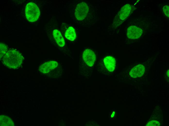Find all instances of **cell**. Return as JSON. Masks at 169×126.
Here are the masks:
<instances>
[{
    "mask_svg": "<svg viewBox=\"0 0 169 126\" xmlns=\"http://www.w3.org/2000/svg\"><path fill=\"white\" fill-rule=\"evenodd\" d=\"M2 59L4 64L6 66L11 68L16 69L22 64L23 57L19 52L11 50L7 51Z\"/></svg>",
    "mask_w": 169,
    "mask_h": 126,
    "instance_id": "obj_1",
    "label": "cell"
},
{
    "mask_svg": "<svg viewBox=\"0 0 169 126\" xmlns=\"http://www.w3.org/2000/svg\"><path fill=\"white\" fill-rule=\"evenodd\" d=\"M131 9V6L129 4L123 6L114 18L112 24L113 27L116 28L122 24L129 16Z\"/></svg>",
    "mask_w": 169,
    "mask_h": 126,
    "instance_id": "obj_2",
    "label": "cell"
},
{
    "mask_svg": "<svg viewBox=\"0 0 169 126\" xmlns=\"http://www.w3.org/2000/svg\"><path fill=\"white\" fill-rule=\"evenodd\" d=\"M25 13L27 19L31 22L36 21L40 15L39 8L33 2H30L27 4Z\"/></svg>",
    "mask_w": 169,
    "mask_h": 126,
    "instance_id": "obj_3",
    "label": "cell"
},
{
    "mask_svg": "<svg viewBox=\"0 0 169 126\" xmlns=\"http://www.w3.org/2000/svg\"><path fill=\"white\" fill-rule=\"evenodd\" d=\"M89 11L88 4L84 2H81L76 5L74 11L75 16L78 21L84 20L87 16Z\"/></svg>",
    "mask_w": 169,
    "mask_h": 126,
    "instance_id": "obj_4",
    "label": "cell"
},
{
    "mask_svg": "<svg viewBox=\"0 0 169 126\" xmlns=\"http://www.w3.org/2000/svg\"><path fill=\"white\" fill-rule=\"evenodd\" d=\"M83 59L86 64L90 67L92 66L96 60V55L92 50L87 49L84 50L83 54Z\"/></svg>",
    "mask_w": 169,
    "mask_h": 126,
    "instance_id": "obj_5",
    "label": "cell"
},
{
    "mask_svg": "<svg viewBox=\"0 0 169 126\" xmlns=\"http://www.w3.org/2000/svg\"><path fill=\"white\" fill-rule=\"evenodd\" d=\"M143 33L142 29L134 26H129L127 29V36L128 38L135 39L140 37Z\"/></svg>",
    "mask_w": 169,
    "mask_h": 126,
    "instance_id": "obj_6",
    "label": "cell"
},
{
    "mask_svg": "<svg viewBox=\"0 0 169 126\" xmlns=\"http://www.w3.org/2000/svg\"><path fill=\"white\" fill-rule=\"evenodd\" d=\"M58 65V63L56 61H50L47 62L40 66L39 70L43 73H47L57 67Z\"/></svg>",
    "mask_w": 169,
    "mask_h": 126,
    "instance_id": "obj_7",
    "label": "cell"
},
{
    "mask_svg": "<svg viewBox=\"0 0 169 126\" xmlns=\"http://www.w3.org/2000/svg\"><path fill=\"white\" fill-rule=\"evenodd\" d=\"M145 70L144 66L142 65L139 64L134 66L131 69L129 75L133 78L140 77L143 75Z\"/></svg>",
    "mask_w": 169,
    "mask_h": 126,
    "instance_id": "obj_8",
    "label": "cell"
},
{
    "mask_svg": "<svg viewBox=\"0 0 169 126\" xmlns=\"http://www.w3.org/2000/svg\"><path fill=\"white\" fill-rule=\"evenodd\" d=\"M103 61L104 65L108 71L112 72L114 70L116 66L115 59L112 56H108L104 58Z\"/></svg>",
    "mask_w": 169,
    "mask_h": 126,
    "instance_id": "obj_9",
    "label": "cell"
},
{
    "mask_svg": "<svg viewBox=\"0 0 169 126\" xmlns=\"http://www.w3.org/2000/svg\"><path fill=\"white\" fill-rule=\"evenodd\" d=\"M53 36L57 43L61 47L65 44L64 40L60 31L57 29L54 30L53 32Z\"/></svg>",
    "mask_w": 169,
    "mask_h": 126,
    "instance_id": "obj_10",
    "label": "cell"
},
{
    "mask_svg": "<svg viewBox=\"0 0 169 126\" xmlns=\"http://www.w3.org/2000/svg\"><path fill=\"white\" fill-rule=\"evenodd\" d=\"M0 125L1 126H13L14 123L9 117L5 115L0 116Z\"/></svg>",
    "mask_w": 169,
    "mask_h": 126,
    "instance_id": "obj_11",
    "label": "cell"
},
{
    "mask_svg": "<svg viewBox=\"0 0 169 126\" xmlns=\"http://www.w3.org/2000/svg\"><path fill=\"white\" fill-rule=\"evenodd\" d=\"M65 36L68 39L71 41L74 40L76 37L75 29L72 27H69L66 32Z\"/></svg>",
    "mask_w": 169,
    "mask_h": 126,
    "instance_id": "obj_12",
    "label": "cell"
},
{
    "mask_svg": "<svg viewBox=\"0 0 169 126\" xmlns=\"http://www.w3.org/2000/svg\"><path fill=\"white\" fill-rule=\"evenodd\" d=\"M0 59L3 58L7 51V46L4 44L0 43Z\"/></svg>",
    "mask_w": 169,
    "mask_h": 126,
    "instance_id": "obj_13",
    "label": "cell"
},
{
    "mask_svg": "<svg viewBox=\"0 0 169 126\" xmlns=\"http://www.w3.org/2000/svg\"><path fill=\"white\" fill-rule=\"evenodd\" d=\"M160 123L157 121L152 120L149 121L146 125L147 126H159Z\"/></svg>",
    "mask_w": 169,
    "mask_h": 126,
    "instance_id": "obj_14",
    "label": "cell"
},
{
    "mask_svg": "<svg viewBox=\"0 0 169 126\" xmlns=\"http://www.w3.org/2000/svg\"><path fill=\"white\" fill-rule=\"evenodd\" d=\"M163 9L165 15L169 17V6L167 5L163 7Z\"/></svg>",
    "mask_w": 169,
    "mask_h": 126,
    "instance_id": "obj_15",
    "label": "cell"
},
{
    "mask_svg": "<svg viewBox=\"0 0 169 126\" xmlns=\"http://www.w3.org/2000/svg\"><path fill=\"white\" fill-rule=\"evenodd\" d=\"M115 113V112L114 111L112 113V114H111V117L112 118L114 117V115Z\"/></svg>",
    "mask_w": 169,
    "mask_h": 126,
    "instance_id": "obj_16",
    "label": "cell"
},
{
    "mask_svg": "<svg viewBox=\"0 0 169 126\" xmlns=\"http://www.w3.org/2000/svg\"><path fill=\"white\" fill-rule=\"evenodd\" d=\"M167 76L169 77V70L168 71L167 73Z\"/></svg>",
    "mask_w": 169,
    "mask_h": 126,
    "instance_id": "obj_17",
    "label": "cell"
}]
</instances>
